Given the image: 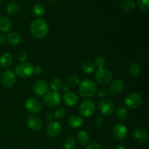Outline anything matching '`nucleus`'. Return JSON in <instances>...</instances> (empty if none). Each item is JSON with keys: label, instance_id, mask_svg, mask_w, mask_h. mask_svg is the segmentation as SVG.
<instances>
[{"label": "nucleus", "instance_id": "obj_1", "mask_svg": "<svg viewBox=\"0 0 149 149\" xmlns=\"http://www.w3.org/2000/svg\"><path fill=\"white\" fill-rule=\"evenodd\" d=\"M30 31L35 38L39 39H45L49 32V27L45 20L41 18L32 20L30 24Z\"/></svg>", "mask_w": 149, "mask_h": 149}, {"label": "nucleus", "instance_id": "obj_2", "mask_svg": "<svg viewBox=\"0 0 149 149\" xmlns=\"http://www.w3.org/2000/svg\"><path fill=\"white\" fill-rule=\"evenodd\" d=\"M97 90V84L92 79H84L79 84V93L83 97H90L95 95Z\"/></svg>", "mask_w": 149, "mask_h": 149}, {"label": "nucleus", "instance_id": "obj_3", "mask_svg": "<svg viewBox=\"0 0 149 149\" xmlns=\"http://www.w3.org/2000/svg\"><path fill=\"white\" fill-rule=\"evenodd\" d=\"M142 103V97L136 92L130 93L125 100V103L130 109H135L139 107Z\"/></svg>", "mask_w": 149, "mask_h": 149}, {"label": "nucleus", "instance_id": "obj_4", "mask_svg": "<svg viewBox=\"0 0 149 149\" xmlns=\"http://www.w3.org/2000/svg\"><path fill=\"white\" fill-rule=\"evenodd\" d=\"M79 109L81 116L87 118L90 117L95 113V104L93 100L87 99L81 102Z\"/></svg>", "mask_w": 149, "mask_h": 149}, {"label": "nucleus", "instance_id": "obj_5", "mask_svg": "<svg viewBox=\"0 0 149 149\" xmlns=\"http://www.w3.org/2000/svg\"><path fill=\"white\" fill-rule=\"evenodd\" d=\"M112 73L109 70L105 68H98L95 72V78L97 83L100 84H107L111 81Z\"/></svg>", "mask_w": 149, "mask_h": 149}, {"label": "nucleus", "instance_id": "obj_6", "mask_svg": "<svg viewBox=\"0 0 149 149\" xmlns=\"http://www.w3.org/2000/svg\"><path fill=\"white\" fill-rule=\"evenodd\" d=\"M33 66L29 63H23L15 67V74L22 78H29L33 74Z\"/></svg>", "mask_w": 149, "mask_h": 149}, {"label": "nucleus", "instance_id": "obj_7", "mask_svg": "<svg viewBox=\"0 0 149 149\" xmlns=\"http://www.w3.org/2000/svg\"><path fill=\"white\" fill-rule=\"evenodd\" d=\"M44 101H45V104L49 107H56L61 102V95L58 92H49L45 95Z\"/></svg>", "mask_w": 149, "mask_h": 149}, {"label": "nucleus", "instance_id": "obj_8", "mask_svg": "<svg viewBox=\"0 0 149 149\" xmlns=\"http://www.w3.org/2000/svg\"><path fill=\"white\" fill-rule=\"evenodd\" d=\"M98 110L103 116H109L114 110V103L111 99H103L99 103Z\"/></svg>", "mask_w": 149, "mask_h": 149}, {"label": "nucleus", "instance_id": "obj_9", "mask_svg": "<svg viewBox=\"0 0 149 149\" xmlns=\"http://www.w3.org/2000/svg\"><path fill=\"white\" fill-rule=\"evenodd\" d=\"M1 82L4 87L7 88H10L13 87L16 82V77L14 73L11 71H4L1 74Z\"/></svg>", "mask_w": 149, "mask_h": 149}, {"label": "nucleus", "instance_id": "obj_10", "mask_svg": "<svg viewBox=\"0 0 149 149\" xmlns=\"http://www.w3.org/2000/svg\"><path fill=\"white\" fill-rule=\"evenodd\" d=\"M25 107L27 111L31 113H37L41 111L42 106V103L38 99L35 97H30L26 101Z\"/></svg>", "mask_w": 149, "mask_h": 149}, {"label": "nucleus", "instance_id": "obj_11", "mask_svg": "<svg viewBox=\"0 0 149 149\" xmlns=\"http://www.w3.org/2000/svg\"><path fill=\"white\" fill-rule=\"evenodd\" d=\"M113 134L114 138L117 141H125L127 137L128 131L126 127L122 124H118L115 125L113 129Z\"/></svg>", "mask_w": 149, "mask_h": 149}, {"label": "nucleus", "instance_id": "obj_12", "mask_svg": "<svg viewBox=\"0 0 149 149\" xmlns=\"http://www.w3.org/2000/svg\"><path fill=\"white\" fill-rule=\"evenodd\" d=\"M61 130H62L61 125L59 122L55 121L50 122L47 127V134L52 138L58 137L61 134Z\"/></svg>", "mask_w": 149, "mask_h": 149}, {"label": "nucleus", "instance_id": "obj_13", "mask_svg": "<svg viewBox=\"0 0 149 149\" xmlns=\"http://www.w3.org/2000/svg\"><path fill=\"white\" fill-rule=\"evenodd\" d=\"M26 123H27L28 127L33 131L39 130L42 127V125H43L42 119L35 115L29 116Z\"/></svg>", "mask_w": 149, "mask_h": 149}, {"label": "nucleus", "instance_id": "obj_14", "mask_svg": "<svg viewBox=\"0 0 149 149\" xmlns=\"http://www.w3.org/2000/svg\"><path fill=\"white\" fill-rule=\"evenodd\" d=\"M33 90L37 95H44L48 92V85L44 80H37L34 82L33 86Z\"/></svg>", "mask_w": 149, "mask_h": 149}, {"label": "nucleus", "instance_id": "obj_15", "mask_svg": "<svg viewBox=\"0 0 149 149\" xmlns=\"http://www.w3.org/2000/svg\"><path fill=\"white\" fill-rule=\"evenodd\" d=\"M125 84L123 80L118 79L114 80L111 84L109 91H110L111 94L116 95L121 94L125 90Z\"/></svg>", "mask_w": 149, "mask_h": 149}, {"label": "nucleus", "instance_id": "obj_16", "mask_svg": "<svg viewBox=\"0 0 149 149\" xmlns=\"http://www.w3.org/2000/svg\"><path fill=\"white\" fill-rule=\"evenodd\" d=\"M63 99L65 104L70 107L75 106L78 103V96L73 92L68 91L67 93H65Z\"/></svg>", "mask_w": 149, "mask_h": 149}, {"label": "nucleus", "instance_id": "obj_17", "mask_svg": "<svg viewBox=\"0 0 149 149\" xmlns=\"http://www.w3.org/2000/svg\"><path fill=\"white\" fill-rule=\"evenodd\" d=\"M133 135L135 139L141 143L146 142L148 138V132L143 127H137L136 129H135Z\"/></svg>", "mask_w": 149, "mask_h": 149}, {"label": "nucleus", "instance_id": "obj_18", "mask_svg": "<svg viewBox=\"0 0 149 149\" xmlns=\"http://www.w3.org/2000/svg\"><path fill=\"white\" fill-rule=\"evenodd\" d=\"M77 142L82 146L88 145L90 141V136L87 132L84 130H81L78 132L77 136Z\"/></svg>", "mask_w": 149, "mask_h": 149}, {"label": "nucleus", "instance_id": "obj_19", "mask_svg": "<svg viewBox=\"0 0 149 149\" xmlns=\"http://www.w3.org/2000/svg\"><path fill=\"white\" fill-rule=\"evenodd\" d=\"M136 7V4L132 0H124L120 4V8L125 13L132 12Z\"/></svg>", "mask_w": 149, "mask_h": 149}, {"label": "nucleus", "instance_id": "obj_20", "mask_svg": "<svg viewBox=\"0 0 149 149\" xmlns=\"http://www.w3.org/2000/svg\"><path fill=\"white\" fill-rule=\"evenodd\" d=\"M13 55L10 53L6 52V53L3 54V55H1V58H0V65H1L2 68H7L11 65V64L13 63Z\"/></svg>", "mask_w": 149, "mask_h": 149}, {"label": "nucleus", "instance_id": "obj_21", "mask_svg": "<svg viewBox=\"0 0 149 149\" xmlns=\"http://www.w3.org/2000/svg\"><path fill=\"white\" fill-rule=\"evenodd\" d=\"M12 27V23L8 17L0 16V31L8 32Z\"/></svg>", "mask_w": 149, "mask_h": 149}, {"label": "nucleus", "instance_id": "obj_22", "mask_svg": "<svg viewBox=\"0 0 149 149\" xmlns=\"http://www.w3.org/2000/svg\"><path fill=\"white\" fill-rule=\"evenodd\" d=\"M84 124V119L77 115H73L68 119V125L72 128H79Z\"/></svg>", "mask_w": 149, "mask_h": 149}, {"label": "nucleus", "instance_id": "obj_23", "mask_svg": "<svg viewBox=\"0 0 149 149\" xmlns=\"http://www.w3.org/2000/svg\"><path fill=\"white\" fill-rule=\"evenodd\" d=\"M7 40L13 45H18L21 41V36L18 32H12L7 35Z\"/></svg>", "mask_w": 149, "mask_h": 149}, {"label": "nucleus", "instance_id": "obj_24", "mask_svg": "<svg viewBox=\"0 0 149 149\" xmlns=\"http://www.w3.org/2000/svg\"><path fill=\"white\" fill-rule=\"evenodd\" d=\"M20 4L17 2L15 1H13V2L10 3V4L7 5V8H6V11L7 13L10 15H15L17 14L20 11Z\"/></svg>", "mask_w": 149, "mask_h": 149}, {"label": "nucleus", "instance_id": "obj_25", "mask_svg": "<svg viewBox=\"0 0 149 149\" xmlns=\"http://www.w3.org/2000/svg\"><path fill=\"white\" fill-rule=\"evenodd\" d=\"M81 68L84 72L87 73V74H91L95 71V66L94 63H93L92 61H84L81 64Z\"/></svg>", "mask_w": 149, "mask_h": 149}, {"label": "nucleus", "instance_id": "obj_26", "mask_svg": "<svg viewBox=\"0 0 149 149\" xmlns=\"http://www.w3.org/2000/svg\"><path fill=\"white\" fill-rule=\"evenodd\" d=\"M63 82H62L60 79H53L50 82V87L54 92H58L61 90L63 88Z\"/></svg>", "mask_w": 149, "mask_h": 149}, {"label": "nucleus", "instance_id": "obj_27", "mask_svg": "<svg viewBox=\"0 0 149 149\" xmlns=\"http://www.w3.org/2000/svg\"><path fill=\"white\" fill-rule=\"evenodd\" d=\"M140 66L137 63H132L129 66V73L131 77H136L139 75L140 74Z\"/></svg>", "mask_w": 149, "mask_h": 149}, {"label": "nucleus", "instance_id": "obj_28", "mask_svg": "<svg viewBox=\"0 0 149 149\" xmlns=\"http://www.w3.org/2000/svg\"><path fill=\"white\" fill-rule=\"evenodd\" d=\"M76 147V141L73 137H68L63 143L64 149H74Z\"/></svg>", "mask_w": 149, "mask_h": 149}, {"label": "nucleus", "instance_id": "obj_29", "mask_svg": "<svg viewBox=\"0 0 149 149\" xmlns=\"http://www.w3.org/2000/svg\"><path fill=\"white\" fill-rule=\"evenodd\" d=\"M45 13V9L42 4H37L33 7V13L37 17H41Z\"/></svg>", "mask_w": 149, "mask_h": 149}, {"label": "nucleus", "instance_id": "obj_30", "mask_svg": "<svg viewBox=\"0 0 149 149\" xmlns=\"http://www.w3.org/2000/svg\"><path fill=\"white\" fill-rule=\"evenodd\" d=\"M116 116L119 120H124L127 116V111L124 107H119L116 111Z\"/></svg>", "mask_w": 149, "mask_h": 149}, {"label": "nucleus", "instance_id": "obj_31", "mask_svg": "<svg viewBox=\"0 0 149 149\" xmlns=\"http://www.w3.org/2000/svg\"><path fill=\"white\" fill-rule=\"evenodd\" d=\"M66 114H67L66 109L63 107H61L55 111L53 116L54 117L57 118V119H63V118L65 117Z\"/></svg>", "mask_w": 149, "mask_h": 149}, {"label": "nucleus", "instance_id": "obj_32", "mask_svg": "<svg viewBox=\"0 0 149 149\" xmlns=\"http://www.w3.org/2000/svg\"><path fill=\"white\" fill-rule=\"evenodd\" d=\"M68 82L69 83L70 85L77 87V86L79 85L81 81H80V79L77 75H71L68 77Z\"/></svg>", "mask_w": 149, "mask_h": 149}, {"label": "nucleus", "instance_id": "obj_33", "mask_svg": "<svg viewBox=\"0 0 149 149\" xmlns=\"http://www.w3.org/2000/svg\"><path fill=\"white\" fill-rule=\"evenodd\" d=\"M95 66H97L98 68H103L106 65V60L103 56H97L95 59Z\"/></svg>", "mask_w": 149, "mask_h": 149}, {"label": "nucleus", "instance_id": "obj_34", "mask_svg": "<svg viewBox=\"0 0 149 149\" xmlns=\"http://www.w3.org/2000/svg\"><path fill=\"white\" fill-rule=\"evenodd\" d=\"M149 0H138V4L140 8L145 12L149 10Z\"/></svg>", "mask_w": 149, "mask_h": 149}, {"label": "nucleus", "instance_id": "obj_35", "mask_svg": "<svg viewBox=\"0 0 149 149\" xmlns=\"http://www.w3.org/2000/svg\"><path fill=\"white\" fill-rule=\"evenodd\" d=\"M17 57L19 61H20V62H23V61H26V58H27V54H26V52H25V51L20 50L18 52V53H17Z\"/></svg>", "mask_w": 149, "mask_h": 149}, {"label": "nucleus", "instance_id": "obj_36", "mask_svg": "<svg viewBox=\"0 0 149 149\" xmlns=\"http://www.w3.org/2000/svg\"><path fill=\"white\" fill-rule=\"evenodd\" d=\"M94 123L96 127H100L103 125L104 123V119L102 116H98L94 120Z\"/></svg>", "mask_w": 149, "mask_h": 149}, {"label": "nucleus", "instance_id": "obj_37", "mask_svg": "<svg viewBox=\"0 0 149 149\" xmlns=\"http://www.w3.org/2000/svg\"><path fill=\"white\" fill-rule=\"evenodd\" d=\"M86 149H103L101 146L97 143H92L89 144Z\"/></svg>", "mask_w": 149, "mask_h": 149}, {"label": "nucleus", "instance_id": "obj_38", "mask_svg": "<svg viewBox=\"0 0 149 149\" xmlns=\"http://www.w3.org/2000/svg\"><path fill=\"white\" fill-rule=\"evenodd\" d=\"M42 72V68L39 65H36L33 67V73L35 74H40Z\"/></svg>", "mask_w": 149, "mask_h": 149}, {"label": "nucleus", "instance_id": "obj_39", "mask_svg": "<svg viewBox=\"0 0 149 149\" xmlns=\"http://www.w3.org/2000/svg\"><path fill=\"white\" fill-rule=\"evenodd\" d=\"M108 95V92L106 90H101L98 93V96L100 97H105Z\"/></svg>", "mask_w": 149, "mask_h": 149}, {"label": "nucleus", "instance_id": "obj_40", "mask_svg": "<svg viewBox=\"0 0 149 149\" xmlns=\"http://www.w3.org/2000/svg\"><path fill=\"white\" fill-rule=\"evenodd\" d=\"M62 90H63V91L64 92V93H67V92H68V90H69V88H68V87L66 85V84H65V83H63V86Z\"/></svg>", "mask_w": 149, "mask_h": 149}, {"label": "nucleus", "instance_id": "obj_41", "mask_svg": "<svg viewBox=\"0 0 149 149\" xmlns=\"http://www.w3.org/2000/svg\"><path fill=\"white\" fill-rule=\"evenodd\" d=\"M53 118H54V116L52 113H49L47 115V119L49 121H51V122H52V119H53Z\"/></svg>", "mask_w": 149, "mask_h": 149}, {"label": "nucleus", "instance_id": "obj_42", "mask_svg": "<svg viewBox=\"0 0 149 149\" xmlns=\"http://www.w3.org/2000/svg\"><path fill=\"white\" fill-rule=\"evenodd\" d=\"M5 41V37L3 34H0V45H2Z\"/></svg>", "mask_w": 149, "mask_h": 149}, {"label": "nucleus", "instance_id": "obj_43", "mask_svg": "<svg viewBox=\"0 0 149 149\" xmlns=\"http://www.w3.org/2000/svg\"><path fill=\"white\" fill-rule=\"evenodd\" d=\"M116 149H127L126 148V147L123 146H119L116 148Z\"/></svg>", "mask_w": 149, "mask_h": 149}, {"label": "nucleus", "instance_id": "obj_44", "mask_svg": "<svg viewBox=\"0 0 149 149\" xmlns=\"http://www.w3.org/2000/svg\"><path fill=\"white\" fill-rule=\"evenodd\" d=\"M2 1H3V0H0V4H1V3L2 2Z\"/></svg>", "mask_w": 149, "mask_h": 149}]
</instances>
